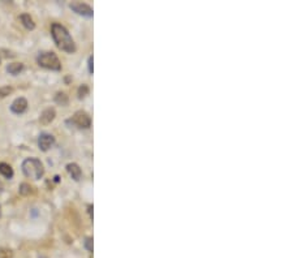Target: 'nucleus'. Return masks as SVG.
<instances>
[{
  "label": "nucleus",
  "mask_w": 293,
  "mask_h": 258,
  "mask_svg": "<svg viewBox=\"0 0 293 258\" xmlns=\"http://www.w3.org/2000/svg\"><path fill=\"white\" fill-rule=\"evenodd\" d=\"M51 35L55 45L59 47L61 51L66 54H74L76 53V43H74L72 35L66 30L64 25L59 24V22H54L51 25Z\"/></svg>",
  "instance_id": "obj_1"
},
{
  "label": "nucleus",
  "mask_w": 293,
  "mask_h": 258,
  "mask_svg": "<svg viewBox=\"0 0 293 258\" xmlns=\"http://www.w3.org/2000/svg\"><path fill=\"white\" fill-rule=\"evenodd\" d=\"M55 102L60 106H66L68 105V102H69V99H68V95H66L65 93L59 91V93H56L55 95Z\"/></svg>",
  "instance_id": "obj_13"
},
{
  "label": "nucleus",
  "mask_w": 293,
  "mask_h": 258,
  "mask_svg": "<svg viewBox=\"0 0 293 258\" xmlns=\"http://www.w3.org/2000/svg\"><path fill=\"white\" fill-rule=\"evenodd\" d=\"M69 8L74 13L80 14V16H84V17H93V8L86 3H80V1H73V3L69 4Z\"/></svg>",
  "instance_id": "obj_5"
},
{
  "label": "nucleus",
  "mask_w": 293,
  "mask_h": 258,
  "mask_svg": "<svg viewBox=\"0 0 293 258\" xmlns=\"http://www.w3.org/2000/svg\"><path fill=\"white\" fill-rule=\"evenodd\" d=\"M20 21H21V24L24 25L25 28L28 29V30H34L35 29L34 20H33L32 16H30L29 13L20 14Z\"/></svg>",
  "instance_id": "obj_10"
},
{
  "label": "nucleus",
  "mask_w": 293,
  "mask_h": 258,
  "mask_svg": "<svg viewBox=\"0 0 293 258\" xmlns=\"http://www.w3.org/2000/svg\"><path fill=\"white\" fill-rule=\"evenodd\" d=\"M84 245H85V248H86L87 251L90 252H93V237H86V239H85V241H84Z\"/></svg>",
  "instance_id": "obj_17"
},
{
  "label": "nucleus",
  "mask_w": 293,
  "mask_h": 258,
  "mask_svg": "<svg viewBox=\"0 0 293 258\" xmlns=\"http://www.w3.org/2000/svg\"><path fill=\"white\" fill-rule=\"evenodd\" d=\"M26 110H28V101H26L25 98H16V99L12 102L11 111L13 112V114H16V115H21Z\"/></svg>",
  "instance_id": "obj_7"
},
{
  "label": "nucleus",
  "mask_w": 293,
  "mask_h": 258,
  "mask_svg": "<svg viewBox=\"0 0 293 258\" xmlns=\"http://www.w3.org/2000/svg\"><path fill=\"white\" fill-rule=\"evenodd\" d=\"M77 94H78V98L80 99H84L86 95H89V86L87 85H81L80 87H78V91H77Z\"/></svg>",
  "instance_id": "obj_15"
},
{
  "label": "nucleus",
  "mask_w": 293,
  "mask_h": 258,
  "mask_svg": "<svg viewBox=\"0 0 293 258\" xmlns=\"http://www.w3.org/2000/svg\"><path fill=\"white\" fill-rule=\"evenodd\" d=\"M24 70V64L22 63H11L7 65V72L12 76H17Z\"/></svg>",
  "instance_id": "obj_12"
},
{
  "label": "nucleus",
  "mask_w": 293,
  "mask_h": 258,
  "mask_svg": "<svg viewBox=\"0 0 293 258\" xmlns=\"http://www.w3.org/2000/svg\"><path fill=\"white\" fill-rule=\"evenodd\" d=\"M93 63H94V58H93V55L89 58V60H87V68H89V72H90V74H93V72H94V66H93Z\"/></svg>",
  "instance_id": "obj_18"
},
{
  "label": "nucleus",
  "mask_w": 293,
  "mask_h": 258,
  "mask_svg": "<svg viewBox=\"0 0 293 258\" xmlns=\"http://www.w3.org/2000/svg\"><path fill=\"white\" fill-rule=\"evenodd\" d=\"M0 218H1V206H0Z\"/></svg>",
  "instance_id": "obj_20"
},
{
  "label": "nucleus",
  "mask_w": 293,
  "mask_h": 258,
  "mask_svg": "<svg viewBox=\"0 0 293 258\" xmlns=\"http://www.w3.org/2000/svg\"><path fill=\"white\" fill-rule=\"evenodd\" d=\"M55 145V137L51 133H41L38 137V147L42 151H49Z\"/></svg>",
  "instance_id": "obj_6"
},
{
  "label": "nucleus",
  "mask_w": 293,
  "mask_h": 258,
  "mask_svg": "<svg viewBox=\"0 0 293 258\" xmlns=\"http://www.w3.org/2000/svg\"><path fill=\"white\" fill-rule=\"evenodd\" d=\"M66 124H69L72 127H76L78 129H87L91 126V118L89 114L85 111H77L74 112V115L66 120Z\"/></svg>",
  "instance_id": "obj_4"
},
{
  "label": "nucleus",
  "mask_w": 293,
  "mask_h": 258,
  "mask_svg": "<svg viewBox=\"0 0 293 258\" xmlns=\"http://www.w3.org/2000/svg\"><path fill=\"white\" fill-rule=\"evenodd\" d=\"M3 189H4V187H3V183L0 182V192H3Z\"/></svg>",
  "instance_id": "obj_19"
},
{
  "label": "nucleus",
  "mask_w": 293,
  "mask_h": 258,
  "mask_svg": "<svg viewBox=\"0 0 293 258\" xmlns=\"http://www.w3.org/2000/svg\"><path fill=\"white\" fill-rule=\"evenodd\" d=\"M13 89L11 86H1L0 87V98H5L11 94Z\"/></svg>",
  "instance_id": "obj_16"
},
{
  "label": "nucleus",
  "mask_w": 293,
  "mask_h": 258,
  "mask_svg": "<svg viewBox=\"0 0 293 258\" xmlns=\"http://www.w3.org/2000/svg\"><path fill=\"white\" fill-rule=\"evenodd\" d=\"M32 187L29 184H26V183H22L21 185H20V188H18V192H20V194L22 195H28L32 193Z\"/></svg>",
  "instance_id": "obj_14"
},
{
  "label": "nucleus",
  "mask_w": 293,
  "mask_h": 258,
  "mask_svg": "<svg viewBox=\"0 0 293 258\" xmlns=\"http://www.w3.org/2000/svg\"><path fill=\"white\" fill-rule=\"evenodd\" d=\"M22 172L26 178L32 180H39L45 175V167L43 163L39 161L38 158H26L21 164Z\"/></svg>",
  "instance_id": "obj_2"
},
{
  "label": "nucleus",
  "mask_w": 293,
  "mask_h": 258,
  "mask_svg": "<svg viewBox=\"0 0 293 258\" xmlns=\"http://www.w3.org/2000/svg\"><path fill=\"white\" fill-rule=\"evenodd\" d=\"M0 175H1V176H4L5 179H8V180H11L14 175L13 168H12L8 163H4V162H1V163H0Z\"/></svg>",
  "instance_id": "obj_11"
},
{
  "label": "nucleus",
  "mask_w": 293,
  "mask_h": 258,
  "mask_svg": "<svg viewBox=\"0 0 293 258\" xmlns=\"http://www.w3.org/2000/svg\"><path fill=\"white\" fill-rule=\"evenodd\" d=\"M66 171L69 174V176L73 179L74 182H80L82 178V171H81L80 166L77 163H68L66 164Z\"/></svg>",
  "instance_id": "obj_9"
},
{
  "label": "nucleus",
  "mask_w": 293,
  "mask_h": 258,
  "mask_svg": "<svg viewBox=\"0 0 293 258\" xmlns=\"http://www.w3.org/2000/svg\"><path fill=\"white\" fill-rule=\"evenodd\" d=\"M37 63H38L39 66L45 68V69L56 70V72L61 70V63H60L59 58L53 51L39 53L38 56H37Z\"/></svg>",
  "instance_id": "obj_3"
},
{
  "label": "nucleus",
  "mask_w": 293,
  "mask_h": 258,
  "mask_svg": "<svg viewBox=\"0 0 293 258\" xmlns=\"http://www.w3.org/2000/svg\"><path fill=\"white\" fill-rule=\"evenodd\" d=\"M55 116H56L55 108L54 107L46 108V110H43L42 111L41 116H39V122H41V124H43V126H47V124H50L51 122H54Z\"/></svg>",
  "instance_id": "obj_8"
}]
</instances>
